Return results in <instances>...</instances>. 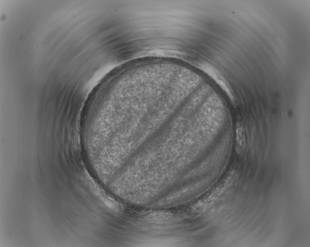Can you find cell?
I'll list each match as a JSON object with an SVG mask.
<instances>
[{"label":"cell","mask_w":310,"mask_h":247,"mask_svg":"<svg viewBox=\"0 0 310 247\" xmlns=\"http://www.w3.org/2000/svg\"><path fill=\"white\" fill-rule=\"evenodd\" d=\"M201 69L210 76L227 93L232 101H234L232 93L226 81L212 66L207 64L201 65Z\"/></svg>","instance_id":"1"}]
</instances>
